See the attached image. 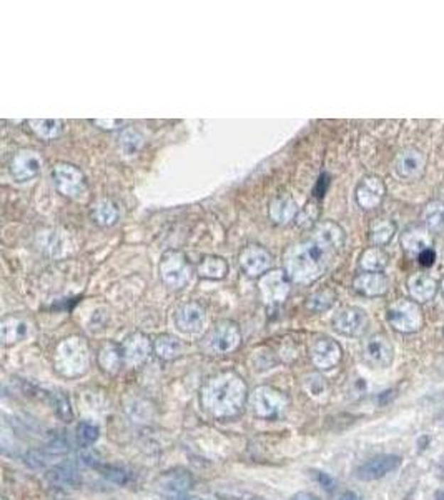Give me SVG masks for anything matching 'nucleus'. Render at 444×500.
<instances>
[{"label": "nucleus", "instance_id": "15", "mask_svg": "<svg viewBox=\"0 0 444 500\" xmlns=\"http://www.w3.org/2000/svg\"><path fill=\"white\" fill-rule=\"evenodd\" d=\"M207 324V310L197 300H190L175 310V325L180 332L198 334Z\"/></svg>", "mask_w": 444, "mask_h": 500}, {"label": "nucleus", "instance_id": "34", "mask_svg": "<svg viewBox=\"0 0 444 500\" xmlns=\"http://www.w3.org/2000/svg\"><path fill=\"white\" fill-rule=\"evenodd\" d=\"M335 300H336L335 290L331 289L316 290V292L311 294L308 300H306V309L313 314H323L326 310L333 307Z\"/></svg>", "mask_w": 444, "mask_h": 500}, {"label": "nucleus", "instance_id": "47", "mask_svg": "<svg viewBox=\"0 0 444 500\" xmlns=\"http://www.w3.org/2000/svg\"><path fill=\"white\" fill-rule=\"evenodd\" d=\"M291 500H320V499L310 492H298L296 495H293Z\"/></svg>", "mask_w": 444, "mask_h": 500}, {"label": "nucleus", "instance_id": "7", "mask_svg": "<svg viewBox=\"0 0 444 500\" xmlns=\"http://www.w3.org/2000/svg\"><path fill=\"white\" fill-rule=\"evenodd\" d=\"M386 319L396 332L413 334L423 327V312L414 300L399 299L389 305Z\"/></svg>", "mask_w": 444, "mask_h": 500}, {"label": "nucleus", "instance_id": "27", "mask_svg": "<svg viewBox=\"0 0 444 500\" xmlns=\"http://www.w3.org/2000/svg\"><path fill=\"white\" fill-rule=\"evenodd\" d=\"M230 265L220 255H203L197 267L200 279L205 280H223L228 275Z\"/></svg>", "mask_w": 444, "mask_h": 500}, {"label": "nucleus", "instance_id": "23", "mask_svg": "<svg viewBox=\"0 0 444 500\" xmlns=\"http://www.w3.org/2000/svg\"><path fill=\"white\" fill-rule=\"evenodd\" d=\"M120 211L119 206L112 201V198H99L92 203L90 207V218L95 225L107 229V227H114L119 222Z\"/></svg>", "mask_w": 444, "mask_h": 500}, {"label": "nucleus", "instance_id": "32", "mask_svg": "<svg viewBox=\"0 0 444 500\" xmlns=\"http://www.w3.org/2000/svg\"><path fill=\"white\" fill-rule=\"evenodd\" d=\"M31 130L42 140H55L63 134V122L58 119H33L28 120Z\"/></svg>", "mask_w": 444, "mask_h": 500}, {"label": "nucleus", "instance_id": "33", "mask_svg": "<svg viewBox=\"0 0 444 500\" xmlns=\"http://www.w3.org/2000/svg\"><path fill=\"white\" fill-rule=\"evenodd\" d=\"M401 244L404 247V250L409 252V254L419 255L423 250L431 249V237H429L426 230L409 229L403 234Z\"/></svg>", "mask_w": 444, "mask_h": 500}, {"label": "nucleus", "instance_id": "5", "mask_svg": "<svg viewBox=\"0 0 444 500\" xmlns=\"http://www.w3.org/2000/svg\"><path fill=\"white\" fill-rule=\"evenodd\" d=\"M160 279L170 290L187 287L193 277V267L182 250H167L160 259Z\"/></svg>", "mask_w": 444, "mask_h": 500}, {"label": "nucleus", "instance_id": "6", "mask_svg": "<svg viewBox=\"0 0 444 500\" xmlns=\"http://www.w3.org/2000/svg\"><path fill=\"white\" fill-rule=\"evenodd\" d=\"M250 405L253 414L265 420H276L285 415L290 405L288 397L271 385H260L253 390Z\"/></svg>", "mask_w": 444, "mask_h": 500}, {"label": "nucleus", "instance_id": "46", "mask_svg": "<svg viewBox=\"0 0 444 500\" xmlns=\"http://www.w3.org/2000/svg\"><path fill=\"white\" fill-rule=\"evenodd\" d=\"M163 500H202V499L188 497L187 494H168V495H165Z\"/></svg>", "mask_w": 444, "mask_h": 500}, {"label": "nucleus", "instance_id": "2", "mask_svg": "<svg viewBox=\"0 0 444 500\" xmlns=\"http://www.w3.org/2000/svg\"><path fill=\"white\" fill-rule=\"evenodd\" d=\"M248 402V385L240 373L223 371L215 373L200 390V404L213 419H232Z\"/></svg>", "mask_w": 444, "mask_h": 500}, {"label": "nucleus", "instance_id": "45", "mask_svg": "<svg viewBox=\"0 0 444 500\" xmlns=\"http://www.w3.org/2000/svg\"><path fill=\"white\" fill-rule=\"evenodd\" d=\"M328 186H330V177L326 176V174H323V176L318 179V182H316V187H315V191H313L315 197L316 198L323 197L325 192H326V188H328Z\"/></svg>", "mask_w": 444, "mask_h": 500}, {"label": "nucleus", "instance_id": "25", "mask_svg": "<svg viewBox=\"0 0 444 500\" xmlns=\"http://www.w3.org/2000/svg\"><path fill=\"white\" fill-rule=\"evenodd\" d=\"M185 344L172 334H160L153 341V353L162 361L172 362L183 356Z\"/></svg>", "mask_w": 444, "mask_h": 500}, {"label": "nucleus", "instance_id": "29", "mask_svg": "<svg viewBox=\"0 0 444 500\" xmlns=\"http://www.w3.org/2000/svg\"><path fill=\"white\" fill-rule=\"evenodd\" d=\"M195 480L192 477V474L188 470L183 469H175L170 470L160 479V485L165 490V495L168 494H187V490L193 487Z\"/></svg>", "mask_w": 444, "mask_h": 500}, {"label": "nucleus", "instance_id": "11", "mask_svg": "<svg viewBox=\"0 0 444 500\" xmlns=\"http://www.w3.org/2000/svg\"><path fill=\"white\" fill-rule=\"evenodd\" d=\"M343 351L331 337H316L310 346V358L318 371H330L341 362Z\"/></svg>", "mask_w": 444, "mask_h": 500}, {"label": "nucleus", "instance_id": "12", "mask_svg": "<svg viewBox=\"0 0 444 500\" xmlns=\"http://www.w3.org/2000/svg\"><path fill=\"white\" fill-rule=\"evenodd\" d=\"M368 325V315L359 307H345L333 317V329L345 337H361Z\"/></svg>", "mask_w": 444, "mask_h": 500}, {"label": "nucleus", "instance_id": "26", "mask_svg": "<svg viewBox=\"0 0 444 500\" xmlns=\"http://www.w3.org/2000/svg\"><path fill=\"white\" fill-rule=\"evenodd\" d=\"M408 290L418 304L428 302L438 292V284L426 274H414L408 279Z\"/></svg>", "mask_w": 444, "mask_h": 500}, {"label": "nucleus", "instance_id": "14", "mask_svg": "<svg viewBox=\"0 0 444 500\" xmlns=\"http://www.w3.org/2000/svg\"><path fill=\"white\" fill-rule=\"evenodd\" d=\"M43 160L37 150L22 149L11 160V174L17 182H28L42 171Z\"/></svg>", "mask_w": 444, "mask_h": 500}, {"label": "nucleus", "instance_id": "1", "mask_svg": "<svg viewBox=\"0 0 444 500\" xmlns=\"http://www.w3.org/2000/svg\"><path fill=\"white\" fill-rule=\"evenodd\" d=\"M346 234L333 220L318 222L283 255V270L293 284L308 285L325 275L345 249Z\"/></svg>", "mask_w": 444, "mask_h": 500}, {"label": "nucleus", "instance_id": "49", "mask_svg": "<svg viewBox=\"0 0 444 500\" xmlns=\"http://www.w3.org/2000/svg\"><path fill=\"white\" fill-rule=\"evenodd\" d=\"M441 294H443V299H444V279H443V282H441Z\"/></svg>", "mask_w": 444, "mask_h": 500}, {"label": "nucleus", "instance_id": "9", "mask_svg": "<svg viewBox=\"0 0 444 500\" xmlns=\"http://www.w3.org/2000/svg\"><path fill=\"white\" fill-rule=\"evenodd\" d=\"M291 280L283 269H271L258 279L260 299L266 305H280L286 300L291 290Z\"/></svg>", "mask_w": 444, "mask_h": 500}, {"label": "nucleus", "instance_id": "3", "mask_svg": "<svg viewBox=\"0 0 444 500\" xmlns=\"http://www.w3.org/2000/svg\"><path fill=\"white\" fill-rule=\"evenodd\" d=\"M53 367L65 378L84 376L90 367V349L85 339L80 336L63 339L53 351Z\"/></svg>", "mask_w": 444, "mask_h": 500}, {"label": "nucleus", "instance_id": "41", "mask_svg": "<svg viewBox=\"0 0 444 500\" xmlns=\"http://www.w3.org/2000/svg\"><path fill=\"white\" fill-rule=\"evenodd\" d=\"M220 500H266L261 495L245 492V490H227V492H217Z\"/></svg>", "mask_w": 444, "mask_h": 500}, {"label": "nucleus", "instance_id": "40", "mask_svg": "<svg viewBox=\"0 0 444 500\" xmlns=\"http://www.w3.org/2000/svg\"><path fill=\"white\" fill-rule=\"evenodd\" d=\"M50 395H52L53 407H55L57 414L60 415L63 420L70 422L73 415H72V409H70V404H68L67 397L62 395V394H55V392H53V394H50Z\"/></svg>", "mask_w": 444, "mask_h": 500}, {"label": "nucleus", "instance_id": "31", "mask_svg": "<svg viewBox=\"0 0 444 500\" xmlns=\"http://www.w3.org/2000/svg\"><path fill=\"white\" fill-rule=\"evenodd\" d=\"M396 234V225L388 218H378L369 227V242L373 247H386Z\"/></svg>", "mask_w": 444, "mask_h": 500}, {"label": "nucleus", "instance_id": "28", "mask_svg": "<svg viewBox=\"0 0 444 500\" xmlns=\"http://www.w3.org/2000/svg\"><path fill=\"white\" fill-rule=\"evenodd\" d=\"M47 480L60 489H77L82 484L79 470L73 467L72 464H62L52 467L47 474Z\"/></svg>", "mask_w": 444, "mask_h": 500}, {"label": "nucleus", "instance_id": "21", "mask_svg": "<svg viewBox=\"0 0 444 500\" xmlns=\"http://www.w3.org/2000/svg\"><path fill=\"white\" fill-rule=\"evenodd\" d=\"M31 336V324L18 315H6L0 322V339L6 347L18 344Z\"/></svg>", "mask_w": 444, "mask_h": 500}, {"label": "nucleus", "instance_id": "37", "mask_svg": "<svg viewBox=\"0 0 444 500\" xmlns=\"http://www.w3.org/2000/svg\"><path fill=\"white\" fill-rule=\"evenodd\" d=\"M94 469L99 474H102V477H105L107 480H110V482H114L117 485H126L130 482V474L124 469L117 467V465L95 462Z\"/></svg>", "mask_w": 444, "mask_h": 500}, {"label": "nucleus", "instance_id": "19", "mask_svg": "<svg viewBox=\"0 0 444 500\" xmlns=\"http://www.w3.org/2000/svg\"><path fill=\"white\" fill-rule=\"evenodd\" d=\"M353 289L364 297H381L388 292L389 279L383 272H361L354 277Z\"/></svg>", "mask_w": 444, "mask_h": 500}, {"label": "nucleus", "instance_id": "48", "mask_svg": "<svg viewBox=\"0 0 444 500\" xmlns=\"http://www.w3.org/2000/svg\"><path fill=\"white\" fill-rule=\"evenodd\" d=\"M338 500H359V497L354 492H351V490H346V492L340 495Z\"/></svg>", "mask_w": 444, "mask_h": 500}, {"label": "nucleus", "instance_id": "38", "mask_svg": "<svg viewBox=\"0 0 444 500\" xmlns=\"http://www.w3.org/2000/svg\"><path fill=\"white\" fill-rule=\"evenodd\" d=\"M100 437L99 427L90 424V422H80L79 427H77V439H79V444L82 447H90L94 445Z\"/></svg>", "mask_w": 444, "mask_h": 500}, {"label": "nucleus", "instance_id": "4", "mask_svg": "<svg viewBox=\"0 0 444 500\" xmlns=\"http://www.w3.org/2000/svg\"><path fill=\"white\" fill-rule=\"evenodd\" d=\"M242 346V330L237 322L222 319L202 339V351L208 356H228Z\"/></svg>", "mask_w": 444, "mask_h": 500}, {"label": "nucleus", "instance_id": "35", "mask_svg": "<svg viewBox=\"0 0 444 500\" xmlns=\"http://www.w3.org/2000/svg\"><path fill=\"white\" fill-rule=\"evenodd\" d=\"M423 220L428 230L439 232L444 229V202L433 201L429 202L423 212Z\"/></svg>", "mask_w": 444, "mask_h": 500}, {"label": "nucleus", "instance_id": "36", "mask_svg": "<svg viewBox=\"0 0 444 500\" xmlns=\"http://www.w3.org/2000/svg\"><path fill=\"white\" fill-rule=\"evenodd\" d=\"M320 217V207L316 201L306 202V206L298 212V216L295 218V224L300 227L301 230H311L318 224Z\"/></svg>", "mask_w": 444, "mask_h": 500}, {"label": "nucleus", "instance_id": "18", "mask_svg": "<svg viewBox=\"0 0 444 500\" xmlns=\"http://www.w3.org/2000/svg\"><path fill=\"white\" fill-rule=\"evenodd\" d=\"M399 465H401V457L399 455H377V457L369 459L368 462L359 465L358 470H356V477L359 480H366V482H372V480L383 479L384 475L394 472Z\"/></svg>", "mask_w": 444, "mask_h": 500}, {"label": "nucleus", "instance_id": "42", "mask_svg": "<svg viewBox=\"0 0 444 500\" xmlns=\"http://www.w3.org/2000/svg\"><path fill=\"white\" fill-rule=\"evenodd\" d=\"M313 475H315L316 482H318L321 487H323L325 490H328V492H333L335 487H336V480L331 477V475H328L326 472H313Z\"/></svg>", "mask_w": 444, "mask_h": 500}, {"label": "nucleus", "instance_id": "20", "mask_svg": "<svg viewBox=\"0 0 444 500\" xmlns=\"http://www.w3.org/2000/svg\"><path fill=\"white\" fill-rule=\"evenodd\" d=\"M298 212L300 211L298 206H296V201L290 193L276 196L270 202V207H268V217H270V220L276 225H288L291 224V222H295Z\"/></svg>", "mask_w": 444, "mask_h": 500}, {"label": "nucleus", "instance_id": "10", "mask_svg": "<svg viewBox=\"0 0 444 500\" xmlns=\"http://www.w3.org/2000/svg\"><path fill=\"white\" fill-rule=\"evenodd\" d=\"M238 264L248 277H258L260 279L261 275L271 270L273 255L263 245L250 244L243 247L240 254H238Z\"/></svg>", "mask_w": 444, "mask_h": 500}, {"label": "nucleus", "instance_id": "17", "mask_svg": "<svg viewBox=\"0 0 444 500\" xmlns=\"http://www.w3.org/2000/svg\"><path fill=\"white\" fill-rule=\"evenodd\" d=\"M386 196V186L381 179L377 176H368L356 187V202L363 211H374L381 206L383 198Z\"/></svg>", "mask_w": 444, "mask_h": 500}, {"label": "nucleus", "instance_id": "51", "mask_svg": "<svg viewBox=\"0 0 444 500\" xmlns=\"http://www.w3.org/2000/svg\"><path fill=\"white\" fill-rule=\"evenodd\" d=\"M2 500H7V499H2Z\"/></svg>", "mask_w": 444, "mask_h": 500}, {"label": "nucleus", "instance_id": "13", "mask_svg": "<svg viewBox=\"0 0 444 500\" xmlns=\"http://www.w3.org/2000/svg\"><path fill=\"white\" fill-rule=\"evenodd\" d=\"M125 366L140 367L153 352V342L144 332H131L120 344Z\"/></svg>", "mask_w": 444, "mask_h": 500}, {"label": "nucleus", "instance_id": "16", "mask_svg": "<svg viewBox=\"0 0 444 500\" xmlns=\"http://www.w3.org/2000/svg\"><path fill=\"white\" fill-rule=\"evenodd\" d=\"M363 361L368 366L384 368L393 362V346L383 334H374L363 344Z\"/></svg>", "mask_w": 444, "mask_h": 500}, {"label": "nucleus", "instance_id": "30", "mask_svg": "<svg viewBox=\"0 0 444 500\" xmlns=\"http://www.w3.org/2000/svg\"><path fill=\"white\" fill-rule=\"evenodd\" d=\"M388 254L381 247H369L359 257L361 272H383L388 265Z\"/></svg>", "mask_w": 444, "mask_h": 500}, {"label": "nucleus", "instance_id": "50", "mask_svg": "<svg viewBox=\"0 0 444 500\" xmlns=\"http://www.w3.org/2000/svg\"><path fill=\"white\" fill-rule=\"evenodd\" d=\"M436 500H444V494H441V495H438V499Z\"/></svg>", "mask_w": 444, "mask_h": 500}, {"label": "nucleus", "instance_id": "39", "mask_svg": "<svg viewBox=\"0 0 444 500\" xmlns=\"http://www.w3.org/2000/svg\"><path fill=\"white\" fill-rule=\"evenodd\" d=\"M120 144H121V149H124L126 154H135L136 150L141 147V144H144V137H141L136 130L129 129L121 134Z\"/></svg>", "mask_w": 444, "mask_h": 500}, {"label": "nucleus", "instance_id": "8", "mask_svg": "<svg viewBox=\"0 0 444 500\" xmlns=\"http://www.w3.org/2000/svg\"><path fill=\"white\" fill-rule=\"evenodd\" d=\"M52 179L55 188L67 198H80L87 192V179L77 165L58 162L52 169Z\"/></svg>", "mask_w": 444, "mask_h": 500}, {"label": "nucleus", "instance_id": "22", "mask_svg": "<svg viewBox=\"0 0 444 500\" xmlns=\"http://www.w3.org/2000/svg\"><path fill=\"white\" fill-rule=\"evenodd\" d=\"M424 167H426V159L416 149H406L398 155L396 159V172L401 179H418L423 176Z\"/></svg>", "mask_w": 444, "mask_h": 500}, {"label": "nucleus", "instance_id": "44", "mask_svg": "<svg viewBox=\"0 0 444 500\" xmlns=\"http://www.w3.org/2000/svg\"><path fill=\"white\" fill-rule=\"evenodd\" d=\"M92 124L97 125V127L102 129V130H115V129H120L121 125H124V120H114V119H109V120H90Z\"/></svg>", "mask_w": 444, "mask_h": 500}, {"label": "nucleus", "instance_id": "24", "mask_svg": "<svg viewBox=\"0 0 444 500\" xmlns=\"http://www.w3.org/2000/svg\"><path fill=\"white\" fill-rule=\"evenodd\" d=\"M97 362H99L100 368L105 373H109V376H117V373L121 371V367L125 366L120 344L105 342L104 346L100 347L99 356H97Z\"/></svg>", "mask_w": 444, "mask_h": 500}, {"label": "nucleus", "instance_id": "43", "mask_svg": "<svg viewBox=\"0 0 444 500\" xmlns=\"http://www.w3.org/2000/svg\"><path fill=\"white\" fill-rule=\"evenodd\" d=\"M418 262L423 267H426V269H429V267H433L434 262H436V252H434L433 249L423 250L421 254L418 255Z\"/></svg>", "mask_w": 444, "mask_h": 500}]
</instances>
